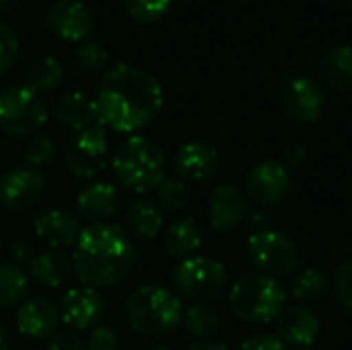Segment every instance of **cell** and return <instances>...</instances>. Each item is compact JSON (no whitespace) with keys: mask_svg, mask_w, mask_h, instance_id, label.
<instances>
[{"mask_svg":"<svg viewBox=\"0 0 352 350\" xmlns=\"http://www.w3.org/2000/svg\"><path fill=\"white\" fill-rule=\"evenodd\" d=\"M56 155V144L50 136H33L25 146V161L31 167L47 165Z\"/></svg>","mask_w":352,"mask_h":350,"instance_id":"33","label":"cell"},{"mask_svg":"<svg viewBox=\"0 0 352 350\" xmlns=\"http://www.w3.org/2000/svg\"><path fill=\"white\" fill-rule=\"evenodd\" d=\"M47 350H87V344L82 342V338L74 332V330H60V332H54L50 336V342H47Z\"/></svg>","mask_w":352,"mask_h":350,"instance_id":"36","label":"cell"},{"mask_svg":"<svg viewBox=\"0 0 352 350\" xmlns=\"http://www.w3.org/2000/svg\"><path fill=\"white\" fill-rule=\"evenodd\" d=\"M165 252L171 258H190L202 243V233L192 217H182L173 221L165 231Z\"/></svg>","mask_w":352,"mask_h":350,"instance_id":"24","label":"cell"},{"mask_svg":"<svg viewBox=\"0 0 352 350\" xmlns=\"http://www.w3.org/2000/svg\"><path fill=\"white\" fill-rule=\"evenodd\" d=\"M320 76L326 85L338 91L352 89V47L334 45L320 60Z\"/></svg>","mask_w":352,"mask_h":350,"instance_id":"23","label":"cell"},{"mask_svg":"<svg viewBox=\"0 0 352 350\" xmlns=\"http://www.w3.org/2000/svg\"><path fill=\"white\" fill-rule=\"evenodd\" d=\"M118 190L107 182L89 184L76 198V212L82 221L103 223L118 208Z\"/></svg>","mask_w":352,"mask_h":350,"instance_id":"21","label":"cell"},{"mask_svg":"<svg viewBox=\"0 0 352 350\" xmlns=\"http://www.w3.org/2000/svg\"><path fill=\"white\" fill-rule=\"evenodd\" d=\"M128 324L144 336H165L184 320L182 299L159 285L138 287L126 301Z\"/></svg>","mask_w":352,"mask_h":350,"instance_id":"4","label":"cell"},{"mask_svg":"<svg viewBox=\"0 0 352 350\" xmlns=\"http://www.w3.org/2000/svg\"><path fill=\"white\" fill-rule=\"evenodd\" d=\"M45 177L37 167L14 165L0 177V202L10 210L31 208L43 194Z\"/></svg>","mask_w":352,"mask_h":350,"instance_id":"11","label":"cell"},{"mask_svg":"<svg viewBox=\"0 0 352 350\" xmlns=\"http://www.w3.org/2000/svg\"><path fill=\"white\" fill-rule=\"evenodd\" d=\"M29 268H31L33 278L39 285L50 287V289H56V287L68 283L70 274L74 272L72 258H68L66 254H62L58 250H50V252L37 254Z\"/></svg>","mask_w":352,"mask_h":350,"instance_id":"22","label":"cell"},{"mask_svg":"<svg viewBox=\"0 0 352 350\" xmlns=\"http://www.w3.org/2000/svg\"><path fill=\"white\" fill-rule=\"evenodd\" d=\"M54 118L60 126L70 130H85L99 120V107L97 101L80 91H72L62 95L54 105Z\"/></svg>","mask_w":352,"mask_h":350,"instance_id":"20","label":"cell"},{"mask_svg":"<svg viewBox=\"0 0 352 350\" xmlns=\"http://www.w3.org/2000/svg\"><path fill=\"white\" fill-rule=\"evenodd\" d=\"M248 254L254 266L272 278L291 274L299 264L297 243L274 229H256L248 239Z\"/></svg>","mask_w":352,"mask_h":350,"instance_id":"8","label":"cell"},{"mask_svg":"<svg viewBox=\"0 0 352 350\" xmlns=\"http://www.w3.org/2000/svg\"><path fill=\"white\" fill-rule=\"evenodd\" d=\"M157 200L167 210H179L190 200V190L184 179H163L157 188Z\"/></svg>","mask_w":352,"mask_h":350,"instance_id":"31","label":"cell"},{"mask_svg":"<svg viewBox=\"0 0 352 350\" xmlns=\"http://www.w3.org/2000/svg\"><path fill=\"white\" fill-rule=\"evenodd\" d=\"M111 165L120 184L136 194L157 190L167 171L163 149L146 136H130L120 142Z\"/></svg>","mask_w":352,"mask_h":350,"instance_id":"3","label":"cell"},{"mask_svg":"<svg viewBox=\"0 0 352 350\" xmlns=\"http://www.w3.org/2000/svg\"><path fill=\"white\" fill-rule=\"evenodd\" d=\"M229 305L248 324H270L287 307V289L262 272L245 274L231 287Z\"/></svg>","mask_w":352,"mask_h":350,"instance_id":"5","label":"cell"},{"mask_svg":"<svg viewBox=\"0 0 352 350\" xmlns=\"http://www.w3.org/2000/svg\"><path fill=\"white\" fill-rule=\"evenodd\" d=\"M305 157H307L305 146H301V144H291V146H287L285 153H283V165H285L287 169H289V167H299V165L305 161Z\"/></svg>","mask_w":352,"mask_h":350,"instance_id":"40","label":"cell"},{"mask_svg":"<svg viewBox=\"0 0 352 350\" xmlns=\"http://www.w3.org/2000/svg\"><path fill=\"white\" fill-rule=\"evenodd\" d=\"M190 350H229V349H227V344H223V342H210V340H204V342H196V344H192Z\"/></svg>","mask_w":352,"mask_h":350,"instance_id":"41","label":"cell"},{"mask_svg":"<svg viewBox=\"0 0 352 350\" xmlns=\"http://www.w3.org/2000/svg\"><path fill=\"white\" fill-rule=\"evenodd\" d=\"M47 120L43 97L25 85H12L0 93V132L23 138L37 132Z\"/></svg>","mask_w":352,"mask_h":350,"instance_id":"6","label":"cell"},{"mask_svg":"<svg viewBox=\"0 0 352 350\" xmlns=\"http://www.w3.org/2000/svg\"><path fill=\"white\" fill-rule=\"evenodd\" d=\"M16 4H19V0H0V14L10 12Z\"/></svg>","mask_w":352,"mask_h":350,"instance_id":"42","label":"cell"},{"mask_svg":"<svg viewBox=\"0 0 352 350\" xmlns=\"http://www.w3.org/2000/svg\"><path fill=\"white\" fill-rule=\"evenodd\" d=\"M76 60L85 70L97 72V70H103L107 66L109 52L99 41H80L78 47H76Z\"/></svg>","mask_w":352,"mask_h":350,"instance_id":"32","label":"cell"},{"mask_svg":"<svg viewBox=\"0 0 352 350\" xmlns=\"http://www.w3.org/2000/svg\"><path fill=\"white\" fill-rule=\"evenodd\" d=\"M283 109L295 124L316 122L324 109V93L320 85L305 76H291L283 89Z\"/></svg>","mask_w":352,"mask_h":350,"instance_id":"12","label":"cell"},{"mask_svg":"<svg viewBox=\"0 0 352 350\" xmlns=\"http://www.w3.org/2000/svg\"><path fill=\"white\" fill-rule=\"evenodd\" d=\"M35 248L27 241H16L10 245V258L14 262V266H31V262L35 260Z\"/></svg>","mask_w":352,"mask_h":350,"instance_id":"39","label":"cell"},{"mask_svg":"<svg viewBox=\"0 0 352 350\" xmlns=\"http://www.w3.org/2000/svg\"><path fill=\"white\" fill-rule=\"evenodd\" d=\"M239 350H287V347L276 336L256 334V336H250L248 340H243Z\"/></svg>","mask_w":352,"mask_h":350,"instance_id":"38","label":"cell"},{"mask_svg":"<svg viewBox=\"0 0 352 350\" xmlns=\"http://www.w3.org/2000/svg\"><path fill=\"white\" fill-rule=\"evenodd\" d=\"M155 350H169V349H163V347H161V349H155Z\"/></svg>","mask_w":352,"mask_h":350,"instance_id":"44","label":"cell"},{"mask_svg":"<svg viewBox=\"0 0 352 350\" xmlns=\"http://www.w3.org/2000/svg\"><path fill=\"white\" fill-rule=\"evenodd\" d=\"M134 260L136 248L120 225L93 223L74 243L72 268L82 287L97 291L120 285L130 274Z\"/></svg>","mask_w":352,"mask_h":350,"instance_id":"2","label":"cell"},{"mask_svg":"<svg viewBox=\"0 0 352 350\" xmlns=\"http://www.w3.org/2000/svg\"><path fill=\"white\" fill-rule=\"evenodd\" d=\"M19 56V37L6 23L0 21V74L12 68Z\"/></svg>","mask_w":352,"mask_h":350,"instance_id":"34","label":"cell"},{"mask_svg":"<svg viewBox=\"0 0 352 350\" xmlns=\"http://www.w3.org/2000/svg\"><path fill=\"white\" fill-rule=\"evenodd\" d=\"M122 2L128 17L140 25H153L161 21L171 6V0H122Z\"/></svg>","mask_w":352,"mask_h":350,"instance_id":"30","label":"cell"},{"mask_svg":"<svg viewBox=\"0 0 352 350\" xmlns=\"http://www.w3.org/2000/svg\"><path fill=\"white\" fill-rule=\"evenodd\" d=\"M60 309L45 297H29L16 309V328L27 338H47L56 332Z\"/></svg>","mask_w":352,"mask_h":350,"instance_id":"17","label":"cell"},{"mask_svg":"<svg viewBox=\"0 0 352 350\" xmlns=\"http://www.w3.org/2000/svg\"><path fill=\"white\" fill-rule=\"evenodd\" d=\"M47 29L62 41H85L95 27L93 12L78 0H60L45 14Z\"/></svg>","mask_w":352,"mask_h":350,"instance_id":"13","label":"cell"},{"mask_svg":"<svg viewBox=\"0 0 352 350\" xmlns=\"http://www.w3.org/2000/svg\"><path fill=\"white\" fill-rule=\"evenodd\" d=\"M248 217V196L233 184L217 186L208 198V223L219 233L235 231Z\"/></svg>","mask_w":352,"mask_h":350,"instance_id":"15","label":"cell"},{"mask_svg":"<svg viewBox=\"0 0 352 350\" xmlns=\"http://www.w3.org/2000/svg\"><path fill=\"white\" fill-rule=\"evenodd\" d=\"M29 293V278L14 264H0V307L21 305Z\"/></svg>","mask_w":352,"mask_h":350,"instance_id":"27","label":"cell"},{"mask_svg":"<svg viewBox=\"0 0 352 350\" xmlns=\"http://www.w3.org/2000/svg\"><path fill=\"white\" fill-rule=\"evenodd\" d=\"M105 314V303L95 289L74 287L60 303V320L74 332L93 330Z\"/></svg>","mask_w":352,"mask_h":350,"instance_id":"14","label":"cell"},{"mask_svg":"<svg viewBox=\"0 0 352 350\" xmlns=\"http://www.w3.org/2000/svg\"><path fill=\"white\" fill-rule=\"evenodd\" d=\"M299 350H311V349H299Z\"/></svg>","mask_w":352,"mask_h":350,"instance_id":"46","label":"cell"},{"mask_svg":"<svg viewBox=\"0 0 352 350\" xmlns=\"http://www.w3.org/2000/svg\"><path fill=\"white\" fill-rule=\"evenodd\" d=\"M227 283L225 266L208 256H190L173 272L175 295L192 303H208L217 299Z\"/></svg>","mask_w":352,"mask_h":350,"instance_id":"7","label":"cell"},{"mask_svg":"<svg viewBox=\"0 0 352 350\" xmlns=\"http://www.w3.org/2000/svg\"><path fill=\"white\" fill-rule=\"evenodd\" d=\"M276 332L285 347L291 349H309L320 336V320L305 305L285 307L276 318Z\"/></svg>","mask_w":352,"mask_h":350,"instance_id":"16","label":"cell"},{"mask_svg":"<svg viewBox=\"0 0 352 350\" xmlns=\"http://www.w3.org/2000/svg\"><path fill=\"white\" fill-rule=\"evenodd\" d=\"M221 165V157L214 146L206 142H186L175 153V169L188 182L210 179Z\"/></svg>","mask_w":352,"mask_h":350,"instance_id":"19","label":"cell"},{"mask_svg":"<svg viewBox=\"0 0 352 350\" xmlns=\"http://www.w3.org/2000/svg\"><path fill=\"white\" fill-rule=\"evenodd\" d=\"M107 149L109 144L103 126L93 124L76 132L64 151V161L68 171L76 177L99 175L107 165Z\"/></svg>","mask_w":352,"mask_h":350,"instance_id":"9","label":"cell"},{"mask_svg":"<svg viewBox=\"0 0 352 350\" xmlns=\"http://www.w3.org/2000/svg\"><path fill=\"white\" fill-rule=\"evenodd\" d=\"M184 326L194 338H210L219 332L221 318L208 303H194L188 311H184Z\"/></svg>","mask_w":352,"mask_h":350,"instance_id":"29","label":"cell"},{"mask_svg":"<svg viewBox=\"0 0 352 350\" xmlns=\"http://www.w3.org/2000/svg\"><path fill=\"white\" fill-rule=\"evenodd\" d=\"M334 287H336V297H338V301H340L349 311H352V258L344 260V262L338 266Z\"/></svg>","mask_w":352,"mask_h":350,"instance_id":"35","label":"cell"},{"mask_svg":"<svg viewBox=\"0 0 352 350\" xmlns=\"http://www.w3.org/2000/svg\"><path fill=\"white\" fill-rule=\"evenodd\" d=\"M289 188L291 175L280 161H262L254 165L245 177V196L262 208L280 204L287 198Z\"/></svg>","mask_w":352,"mask_h":350,"instance_id":"10","label":"cell"},{"mask_svg":"<svg viewBox=\"0 0 352 350\" xmlns=\"http://www.w3.org/2000/svg\"><path fill=\"white\" fill-rule=\"evenodd\" d=\"M328 293V276L318 268H305L291 281V295L305 303H318Z\"/></svg>","mask_w":352,"mask_h":350,"instance_id":"26","label":"cell"},{"mask_svg":"<svg viewBox=\"0 0 352 350\" xmlns=\"http://www.w3.org/2000/svg\"><path fill=\"white\" fill-rule=\"evenodd\" d=\"M126 229L136 239H153L163 229V212L151 200H136L126 212Z\"/></svg>","mask_w":352,"mask_h":350,"instance_id":"25","label":"cell"},{"mask_svg":"<svg viewBox=\"0 0 352 350\" xmlns=\"http://www.w3.org/2000/svg\"><path fill=\"white\" fill-rule=\"evenodd\" d=\"M62 80H64V66L54 56L39 58L27 72V85L35 89L39 95L56 91L62 85Z\"/></svg>","mask_w":352,"mask_h":350,"instance_id":"28","label":"cell"},{"mask_svg":"<svg viewBox=\"0 0 352 350\" xmlns=\"http://www.w3.org/2000/svg\"><path fill=\"white\" fill-rule=\"evenodd\" d=\"M99 120L116 132L132 134L146 128L163 109V89L157 76L140 66L118 64L97 87Z\"/></svg>","mask_w":352,"mask_h":350,"instance_id":"1","label":"cell"},{"mask_svg":"<svg viewBox=\"0 0 352 350\" xmlns=\"http://www.w3.org/2000/svg\"><path fill=\"white\" fill-rule=\"evenodd\" d=\"M118 349V338L109 328L97 326L91 330L89 340H87V350H116Z\"/></svg>","mask_w":352,"mask_h":350,"instance_id":"37","label":"cell"},{"mask_svg":"<svg viewBox=\"0 0 352 350\" xmlns=\"http://www.w3.org/2000/svg\"><path fill=\"white\" fill-rule=\"evenodd\" d=\"M0 250H2V239H0Z\"/></svg>","mask_w":352,"mask_h":350,"instance_id":"45","label":"cell"},{"mask_svg":"<svg viewBox=\"0 0 352 350\" xmlns=\"http://www.w3.org/2000/svg\"><path fill=\"white\" fill-rule=\"evenodd\" d=\"M35 233L41 241H45L54 250L72 248L80 235V223L78 217L62 210V208H50L35 217Z\"/></svg>","mask_w":352,"mask_h":350,"instance_id":"18","label":"cell"},{"mask_svg":"<svg viewBox=\"0 0 352 350\" xmlns=\"http://www.w3.org/2000/svg\"><path fill=\"white\" fill-rule=\"evenodd\" d=\"M0 350H8V338H6V330L0 326Z\"/></svg>","mask_w":352,"mask_h":350,"instance_id":"43","label":"cell"}]
</instances>
